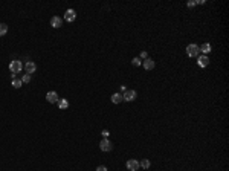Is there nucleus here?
<instances>
[{
	"label": "nucleus",
	"mask_w": 229,
	"mask_h": 171,
	"mask_svg": "<svg viewBox=\"0 0 229 171\" xmlns=\"http://www.w3.org/2000/svg\"><path fill=\"white\" fill-rule=\"evenodd\" d=\"M142 64H144L145 70H153V69H154V66H156V64H154V61H153L151 58H147V60H144V63H142Z\"/></svg>",
	"instance_id": "nucleus-11"
},
{
	"label": "nucleus",
	"mask_w": 229,
	"mask_h": 171,
	"mask_svg": "<svg viewBox=\"0 0 229 171\" xmlns=\"http://www.w3.org/2000/svg\"><path fill=\"white\" fill-rule=\"evenodd\" d=\"M125 166H127L128 171H137V169L141 168V166H139V162H137L136 159H128L127 163H125Z\"/></svg>",
	"instance_id": "nucleus-3"
},
{
	"label": "nucleus",
	"mask_w": 229,
	"mask_h": 171,
	"mask_svg": "<svg viewBox=\"0 0 229 171\" xmlns=\"http://www.w3.org/2000/svg\"><path fill=\"white\" fill-rule=\"evenodd\" d=\"M6 32H8V24H5V23H0V37H3Z\"/></svg>",
	"instance_id": "nucleus-16"
},
{
	"label": "nucleus",
	"mask_w": 229,
	"mask_h": 171,
	"mask_svg": "<svg viewBox=\"0 0 229 171\" xmlns=\"http://www.w3.org/2000/svg\"><path fill=\"white\" fill-rule=\"evenodd\" d=\"M200 52H203V55H208L211 52V44L209 43H205L202 47H200Z\"/></svg>",
	"instance_id": "nucleus-13"
},
{
	"label": "nucleus",
	"mask_w": 229,
	"mask_h": 171,
	"mask_svg": "<svg viewBox=\"0 0 229 171\" xmlns=\"http://www.w3.org/2000/svg\"><path fill=\"white\" fill-rule=\"evenodd\" d=\"M136 96H137V93H136L134 90H125L124 95H122V100L127 101V103H130V101H134V100H136Z\"/></svg>",
	"instance_id": "nucleus-4"
},
{
	"label": "nucleus",
	"mask_w": 229,
	"mask_h": 171,
	"mask_svg": "<svg viewBox=\"0 0 229 171\" xmlns=\"http://www.w3.org/2000/svg\"><path fill=\"white\" fill-rule=\"evenodd\" d=\"M139 166H141V168H144V169H148V168L151 166V162H150L148 159H142V160L139 162Z\"/></svg>",
	"instance_id": "nucleus-14"
},
{
	"label": "nucleus",
	"mask_w": 229,
	"mask_h": 171,
	"mask_svg": "<svg viewBox=\"0 0 229 171\" xmlns=\"http://www.w3.org/2000/svg\"><path fill=\"white\" fill-rule=\"evenodd\" d=\"M75 18H77V12H75L74 9H67V11L64 12V20H66V21L72 23V21H75Z\"/></svg>",
	"instance_id": "nucleus-6"
},
{
	"label": "nucleus",
	"mask_w": 229,
	"mask_h": 171,
	"mask_svg": "<svg viewBox=\"0 0 229 171\" xmlns=\"http://www.w3.org/2000/svg\"><path fill=\"white\" fill-rule=\"evenodd\" d=\"M37 70V66H35V63H32V61H28L26 64H25V72L26 73H29V75H31V73H34Z\"/></svg>",
	"instance_id": "nucleus-10"
},
{
	"label": "nucleus",
	"mask_w": 229,
	"mask_h": 171,
	"mask_svg": "<svg viewBox=\"0 0 229 171\" xmlns=\"http://www.w3.org/2000/svg\"><path fill=\"white\" fill-rule=\"evenodd\" d=\"M131 64H133V66H141V64H142V60H141V58H133V60H131Z\"/></svg>",
	"instance_id": "nucleus-19"
},
{
	"label": "nucleus",
	"mask_w": 229,
	"mask_h": 171,
	"mask_svg": "<svg viewBox=\"0 0 229 171\" xmlns=\"http://www.w3.org/2000/svg\"><path fill=\"white\" fill-rule=\"evenodd\" d=\"M147 58H148L147 52H142V54H141V60H147Z\"/></svg>",
	"instance_id": "nucleus-23"
},
{
	"label": "nucleus",
	"mask_w": 229,
	"mask_h": 171,
	"mask_svg": "<svg viewBox=\"0 0 229 171\" xmlns=\"http://www.w3.org/2000/svg\"><path fill=\"white\" fill-rule=\"evenodd\" d=\"M9 70H11V73H20V72L23 70V63L18 61V60L11 61V63H9Z\"/></svg>",
	"instance_id": "nucleus-2"
},
{
	"label": "nucleus",
	"mask_w": 229,
	"mask_h": 171,
	"mask_svg": "<svg viewBox=\"0 0 229 171\" xmlns=\"http://www.w3.org/2000/svg\"><path fill=\"white\" fill-rule=\"evenodd\" d=\"M29 81H31V75H29V73H25V75H23V78H21V83L28 84Z\"/></svg>",
	"instance_id": "nucleus-18"
},
{
	"label": "nucleus",
	"mask_w": 229,
	"mask_h": 171,
	"mask_svg": "<svg viewBox=\"0 0 229 171\" xmlns=\"http://www.w3.org/2000/svg\"><path fill=\"white\" fill-rule=\"evenodd\" d=\"M197 58H199V61H197V63H199V66H200V67H206V66L209 64V58H208V55H199Z\"/></svg>",
	"instance_id": "nucleus-9"
},
{
	"label": "nucleus",
	"mask_w": 229,
	"mask_h": 171,
	"mask_svg": "<svg viewBox=\"0 0 229 171\" xmlns=\"http://www.w3.org/2000/svg\"><path fill=\"white\" fill-rule=\"evenodd\" d=\"M187 55L191 57V58H197V57L200 55V46H197L196 43L188 44V46H187Z\"/></svg>",
	"instance_id": "nucleus-1"
},
{
	"label": "nucleus",
	"mask_w": 229,
	"mask_h": 171,
	"mask_svg": "<svg viewBox=\"0 0 229 171\" xmlns=\"http://www.w3.org/2000/svg\"><path fill=\"white\" fill-rule=\"evenodd\" d=\"M21 86H23L21 80H17V78H14V80H12V87H14V89H20Z\"/></svg>",
	"instance_id": "nucleus-17"
},
{
	"label": "nucleus",
	"mask_w": 229,
	"mask_h": 171,
	"mask_svg": "<svg viewBox=\"0 0 229 171\" xmlns=\"http://www.w3.org/2000/svg\"><path fill=\"white\" fill-rule=\"evenodd\" d=\"M197 3H199V2H197V0H196V2H194V0H193V2H188V6H190V8H193V6H196Z\"/></svg>",
	"instance_id": "nucleus-22"
},
{
	"label": "nucleus",
	"mask_w": 229,
	"mask_h": 171,
	"mask_svg": "<svg viewBox=\"0 0 229 171\" xmlns=\"http://www.w3.org/2000/svg\"><path fill=\"white\" fill-rule=\"evenodd\" d=\"M61 24H63V20H61V17H58V15H54V17L51 18V26H52V28H61Z\"/></svg>",
	"instance_id": "nucleus-8"
},
{
	"label": "nucleus",
	"mask_w": 229,
	"mask_h": 171,
	"mask_svg": "<svg viewBox=\"0 0 229 171\" xmlns=\"http://www.w3.org/2000/svg\"><path fill=\"white\" fill-rule=\"evenodd\" d=\"M101 135H102V138H105V139H107L110 133H108V130H102V133H101Z\"/></svg>",
	"instance_id": "nucleus-20"
},
{
	"label": "nucleus",
	"mask_w": 229,
	"mask_h": 171,
	"mask_svg": "<svg viewBox=\"0 0 229 171\" xmlns=\"http://www.w3.org/2000/svg\"><path fill=\"white\" fill-rule=\"evenodd\" d=\"M124 100H122V93H113L111 95V103L113 104H119V103H122Z\"/></svg>",
	"instance_id": "nucleus-12"
},
{
	"label": "nucleus",
	"mask_w": 229,
	"mask_h": 171,
	"mask_svg": "<svg viewBox=\"0 0 229 171\" xmlns=\"http://www.w3.org/2000/svg\"><path fill=\"white\" fill-rule=\"evenodd\" d=\"M46 100H48V103H51V104H55V103H58L60 101V96H58V93L57 92H48V95H46Z\"/></svg>",
	"instance_id": "nucleus-5"
},
{
	"label": "nucleus",
	"mask_w": 229,
	"mask_h": 171,
	"mask_svg": "<svg viewBox=\"0 0 229 171\" xmlns=\"http://www.w3.org/2000/svg\"><path fill=\"white\" fill-rule=\"evenodd\" d=\"M96 171H107V166H104V165H99V166L96 168Z\"/></svg>",
	"instance_id": "nucleus-21"
},
{
	"label": "nucleus",
	"mask_w": 229,
	"mask_h": 171,
	"mask_svg": "<svg viewBox=\"0 0 229 171\" xmlns=\"http://www.w3.org/2000/svg\"><path fill=\"white\" fill-rule=\"evenodd\" d=\"M57 104H58V107H60V109H63V110L69 107V101H67V100H60Z\"/></svg>",
	"instance_id": "nucleus-15"
},
{
	"label": "nucleus",
	"mask_w": 229,
	"mask_h": 171,
	"mask_svg": "<svg viewBox=\"0 0 229 171\" xmlns=\"http://www.w3.org/2000/svg\"><path fill=\"white\" fill-rule=\"evenodd\" d=\"M99 148L102 150V151H111V148H113V147H111V142L108 141V139H102L101 142H99Z\"/></svg>",
	"instance_id": "nucleus-7"
}]
</instances>
